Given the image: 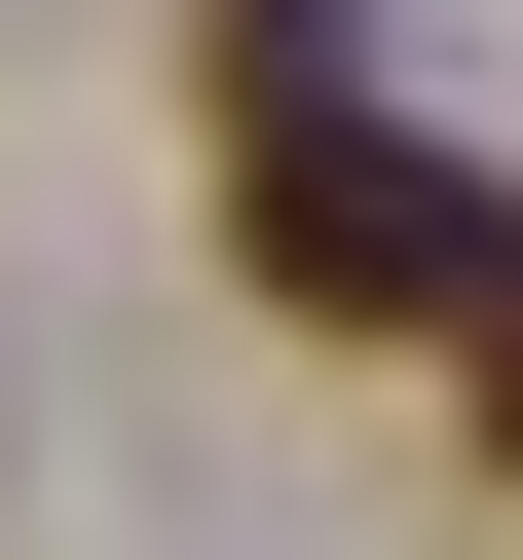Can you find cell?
<instances>
[{
	"label": "cell",
	"instance_id": "cell-1",
	"mask_svg": "<svg viewBox=\"0 0 523 560\" xmlns=\"http://www.w3.org/2000/svg\"><path fill=\"white\" fill-rule=\"evenodd\" d=\"M224 261H262L300 337H486V300H523V187L411 150L374 38H337V75H224Z\"/></svg>",
	"mask_w": 523,
	"mask_h": 560
},
{
	"label": "cell",
	"instance_id": "cell-2",
	"mask_svg": "<svg viewBox=\"0 0 523 560\" xmlns=\"http://www.w3.org/2000/svg\"><path fill=\"white\" fill-rule=\"evenodd\" d=\"M449 374H486V448H523V300H486V337H449Z\"/></svg>",
	"mask_w": 523,
	"mask_h": 560
}]
</instances>
